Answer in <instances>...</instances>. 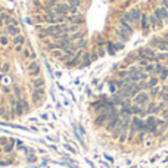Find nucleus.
Here are the masks:
<instances>
[{"label": "nucleus", "mask_w": 168, "mask_h": 168, "mask_svg": "<svg viewBox=\"0 0 168 168\" xmlns=\"http://www.w3.org/2000/svg\"><path fill=\"white\" fill-rule=\"evenodd\" d=\"M145 131L152 133V134L158 136V126H156V118L153 115H147V118L145 121Z\"/></svg>", "instance_id": "1"}, {"label": "nucleus", "mask_w": 168, "mask_h": 168, "mask_svg": "<svg viewBox=\"0 0 168 168\" xmlns=\"http://www.w3.org/2000/svg\"><path fill=\"white\" fill-rule=\"evenodd\" d=\"M150 46L155 47L159 52H168V40L167 39H152Z\"/></svg>", "instance_id": "2"}, {"label": "nucleus", "mask_w": 168, "mask_h": 168, "mask_svg": "<svg viewBox=\"0 0 168 168\" xmlns=\"http://www.w3.org/2000/svg\"><path fill=\"white\" fill-rule=\"evenodd\" d=\"M139 56H140V59H147L150 64L152 62H155L156 64V59H155V52L150 49V47H145V49H140V52H139Z\"/></svg>", "instance_id": "3"}, {"label": "nucleus", "mask_w": 168, "mask_h": 168, "mask_svg": "<svg viewBox=\"0 0 168 168\" xmlns=\"http://www.w3.org/2000/svg\"><path fill=\"white\" fill-rule=\"evenodd\" d=\"M149 97L150 96L146 92H140L133 97V100H134V105H137V106H146V105H149Z\"/></svg>", "instance_id": "4"}, {"label": "nucleus", "mask_w": 168, "mask_h": 168, "mask_svg": "<svg viewBox=\"0 0 168 168\" xmlns=\"http://www.w3.org/2000/svg\"><path fill=\"white\" fill-rule=\"evenodd\" d=\"M131 128L136 130L137 133L141 131V130H145V121L141 120L140 117H134V118L131 120Z\"/></svg>", "instance_id": "5"}, {"label": "nucleus", "mask_w": 168, "mask_h": 168, "mask_svg": "<svg viewBox=\"0 0 168 168\" xmlns=\"http://www.w3.org/2000/svg\"><path fill=\"white\" fill-rule=\"evenodd\" d=\"M140 27H141V31H143L145 34H149V31H150V24H149V16H147L146 13H141Z\"/></svg>", "instance_id": "6"}, {"label": "nucleus", "mask_w": 168, "mask_h": 168, "mask_svg": "<svg viewBox=\"0 0 168 168\" xmlns=\"http://www.w3.org/2000/svg\"><path fill=\"white\" fill-rule=\"evenodd\" d=\"M153 15L156 16V18H159V19H168V9H165L164 6H161V7H156L155 9V12H153Z\"/></svg>", "instance_id": "7"}, {"label": "nucleus", "mask_w": 168, "mask_h": 168, "mask_svg": "<svg viewBox=\"0 0 168 168\" xmlns=\"http://www.w3.org/2000/svg\"><path fill=\"white\" fill-rule=\"evenodd\" d=\"M149 24H150V28H162V19L156 18L155 15L149 16Z\"/></svg>", "instance_id": "8"}, {"label": "nucleus", "mask_w": 168, "mask_h": 168, "mask_svg": "<svg viewBox=\"0 0 168 168\" xmlns=\"http://www.w3.org/2000/svg\"><path fill=\"white\" fill-rule=\"evenodd\" d=\"M128 13H130V16H131V19H133V24H139V22H140V18H141V12L139 11L137 7L131 9V11H130Z\"/></svg>", "instance_id": "9"}, {"label": "nucleus", "mask_w": 168, "mask_h": 168, "mask_svg": "<svg viewBox=\"0 0 168 168\" xmlns=\"http://www.w3.org/2000/svg\"><path fill=\"white\" fill-rule=\"evenodd\" d=\"M162 111V106H156L153 103H149V108L146 109V115H155Z\"/></svg>", "instance_id": "10"}, {"label": "nucleus", "mask_w": 168, "mask_h": 168, "mask_svg": "<svg viewBox=\"0 0 168 168\" xmlns=\"http://www.w3.org/2000/svg\"><path fill=\"white\" fill-rule=\"evenodd\" d=\"M117 37H118L122 43H126V41L128 40V37H130V34H128L127 31H124V30L121 28V27H120V28L117 30Z\"/></svg>", "instance_id": "11"}, {"label": "nucleus", "mask_w": 168, "mask_h": 168, "mask_svg": "<svg viewBox=\"0 0 168 168\" xmlns=\"http://www.w3.org/2000/svg\"><path fill=\"white\" fill-rule=\"evenodd\" d=\"M164 71H167V68H165L164 65H161L159 62H156V64H155V72H156V74H162Z\"/></svg>", "instance_id": "12"}, {"label": "nucleus", "mask_w": 168, "mask_h": 168, "mask_svg": "<svg viewBox=\"0 0 168 168\" xmlns=\"http://www.w3.org/2000/svg\"><path fill=\"white\" fill-rule=\"evenodd\" d=\"M155 59H156V62H159V60H165V59H168V53H165V52L158 53V55L155 56Z\"/></svg>", "instance_id": "13"}, {"label": "nucleus", "mask_w": 168, "mask_h": 168, "mask_svg": "<svg viewBox=\"0 0 168 168\" xmlns=\"http://www.w3.org/2000/svg\"><path fill=\"white\" fill-rule=\"evenodd\" d=\"M143 71H145V72H147V74H152L153 71H155V65H152V64H147L146 66H143Z\"/></svg>", "instance_id": "14"}, {"label": "nucleus", "mask_w": 168, "mask_h": 168, "mask_svg": "<svg viewBox=\"0 0 168 168\" xmlns=\"http://www.w3.org/2000/svg\"><path fill=\"white\" fill-rule=\"evenodd\" d=\"M106 47H108V52L111 53H115V50H117V47H115V44L114 43H111V41H108V44H106Z\"/></svg>", "instance_id": "15"}, {"label": "nucleus", "mask_w": 168, "mask_h": 168, "mask_svg": "<svg viewBox=\"0 0 168 168\" xmlns=\"http://www.w3.org/2000/svg\"><path fill=\"white\" fill-rule=\"evenodd\" d=\"M149 87L150 88H153V87H156V84H158V78H149Z\"/></svg>", "instance_id": "16"}, {"label": "nucleus", "mask_w": 168, "mask_h": 168, "mask_svg": "<svg viewBox=\"0 0 168 168\" xmlns=\"http://www.w3.org/2000/svg\"><path fill=\"white\" fill-rule=\"evenodd\" d=\"M161 96H162V100H164V103L168 106V93H161Z\"/></svg>", "instance_id": "17"}, {"label": "nucleus", "mask_w": 168, "mask_h": 168, "mask_svg": "<svg viewBox=\"0 0 168 168\" xmlns=\"http://www.w3.org/2000/svg\"><path fill=\"white\" fill-rule=\"evenodd\" d=\"M150 90H152V96H156V94H161V92H159V88H156V87H153V88H150Z\"/></svg>", "instance_id": "18"}, {"label": "nucleus", "mask_w": 168, "mask_h": 168, "mask_svg": "<svg viewBox=\"0 0 168 168\" xmlns=\"http://www.w3.org/2000/svg\"><path fill=\"white\" fill-rule=\"evenodd\" d=\"M161 5H162L165 9H168V0H162V2H161Z\"/></svg>", "instance_id": "19"}, {"label": "nucleus", "mask_w": 168, "mask_h": 168, "mask_svg": "<svg viewBox=\"0 0 168 168\" xmlns=\"http://www.w3.org/2000/svg\"><path fill=\"white\" fill-rule=\"evenodd\" d=\"M164 39H167V40H168V33H167V34L164 35Z\"/></svg>", "instance_id": "20"}, {"label": "nucleus", "mask_w": 168, "mask_h": 168, "mask_svg": "<svg viewBox=\"0 0 168 168\" xmlns=\"http://www.w3.org/2000/svg\"><path fill=\"white\" fill-rule=\"evenodd\" d=\"M167 122H168V121H167ZM165 133H167V134H168V126H167V131H165Z\"/></svg>", "instance_id": "21"}]
</instances>
